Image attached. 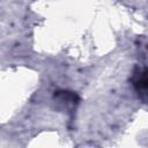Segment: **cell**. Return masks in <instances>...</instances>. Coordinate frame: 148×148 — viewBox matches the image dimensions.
<instances>
[{"mask_svg":"<svg viewBox=\"0 0 148 148\" xmlns=\"http://www.w3.org/2000/svg\"><path fill=\"white\" fill-rule=\"evenodd\" d=\"M130 82L138 98L148 104V66L135 65L131 72Z\"/></svg>","mask_w":148,"mask_h":148,"instance_id":"cell-1","label":"cell"}]
</instances>
